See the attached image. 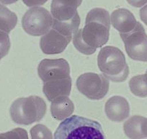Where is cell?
Wrapping results in <instances>:
<instances>
[{
  "label": "cell",
  "mask_w": 147,
  "mask_h": 139,
  "mask_svg": "<svg viewBox=\"0 0 147 139\" xmlns=\"http://www.w3.org/2000/svg\"><path fill=\"white\" fill-rule=\"evenodd\" d=\"M110 29L109 12L102 8H94L87 15L84 28L74 35V46L84 55H93L108 42Z\"/></svg>",
  "instance_id": "cell-1"
},
{
  "label": "cell",
  "mask_w": 147,
  "mask_h": 139,
  "mask_svg": "<svg viewBox=\"0 0 147 139\" xmlns=\"http://www.w3.org/2000/svg\"><path fill=\"white\" fill-rule=\"evenodd\" d=\"M80 25L79 15L66 22L53 19L52 28L40 39L42 52L46 55H56L63 52L79 30Z\"/></svg>",
  "instance_id": "cell-2"
},
{
  "label": "cell",
  "mask_w": 147,
  "mask_h": 139,
  "mask_svg": "<svg viewBox=\"0 0 147 139\" xmlns=\"http://www.w3.org/2000/svg\"><path fill=\"white\" fill-rule=\"evenodd\" d=\"M53 139H107L100 123L79 115L63 120L56 128Z\"/></svg>",
  "instance_id": "cell-3"
},
{
  "label": "cell",
  "mask_w": 147,
  "mask_h": 139,
  "mask_svg": "<svg viewBox=\"0 0 147 139\" xmlns=\"http://www.w3.org/2000/svg\"><path fill=\"white\" fill-rule=\"evenodd\" d=\"M97 65L103 76L115 83L125 81L129 74L125 55L115 46L102 48L97 56Z\"/></svg>",
  "instance_id": "cell-4"
},
{
  "label": "cell",
  "mask_w": 147,
  "mask_h": 139,
  "mask_svg": "<svg viewBox=\"0 0 147 139\" xmlns=\"http://www.w3.org/2000/svg\"><path fill=\"white\" fill-rule=\"evenodd\" d=\"M47 106L41 97L30 96L16 99L10 107L12 120L19 125H28L39 122L46 113Z\"/></svg>",
  "instance_id": "cell-5"
},
{
  "label": "cell",
  "mask_w": 147,
  "mask_h": 139,
  "mask_svg": "<svg viewBox=\"0 0 147 139\" xmlns=\"http://www.w3.org/2000/svg\"><path fill=\"white\" fill-rule=\"evenodd\" d=\"M53 18L49 10L41 7L28 10L22 19L24 31L33 36H43L53 25Z\"/></svg>",
  "instance_id": "cell-6"
},
{
  "label": "cell",
  "mask_w": 147,
  "mask_h": 139,
  "mask_svg": "<svg viewBox=\"0 0 147 139\" xmlns=\"http://www.w3.org/2000/svg\"><path fill=\"white\" fill-rule=\"evenodd\" d=\"M79 91L91 100H100L107 95L110 86L108 79L101 74L86 73L77 78Z\"/></svg>",
  "instance_id": "cell-7"
},
{
  "label": "cell",
  "mask_w": 147,
  "mask_h": 139,
  "mask_svg": "<svg viewBox=\"0 0 147 139\" xmlns=\"http://www.w3.org/2000/svg\"><path fill=\"white\" fill-rule=\"evenodd\" d=\"M127 55L134 60L147 62V35L144 26L137 22L136 28L128 33H120Z\"/></svg>",
  "instance_id": "cell-8"
},
{
  "label": "cell",
  "mask_w": 147,
  "mask_h": 139,
  "mask_svg": "<svg viewBox=\"0 0 147 139\" xmlns=\"http://www.w3.org/2000/svg\"><path fill=\"white\" fill-rule=\"evenodd\" d=\"M38 74L43 83L70 77V67L64 59H43L38 66Z\"/></svg>",
  "instance_id": "cell-9"
},
{
  "label": "cell",
  "mask_w": 147,
  "mask_h": 139,
  "mask_svg": "<svg viewBox=\"0 0 147 139\" xmlns=\"http://www.w3.org/2000/svg\"><path fill=\"white\" fill-rule=\"evenodd\" d=\"M82 0H52L51 12L53 19L61 22L71 20L79 15L77 8Z\"/></svg>",
  "instance_id": "cell-10"
},
{
  "label": "cell",
  "mask_w": 147,
  "mask_h": 139,
  "mask_svg": "<svg viewBox=\"0 0 147 139\" xmlns=\"http://www.w3.org/2000/svg\"><path fill=\"white\" fill-rule=\"evenodd\" d=\"M105 111L109 120L120 123L125 120L129 116V104L128 101L122 96H112L105 103Z\"/></svg>",
  "instance_id": "cell-11"
},
{
  "label": "cell",
  "mask_w": 147,
  "mask_h": 139,
  "mask_svg": "<svg viewBox=\"0 0 147 139\" xmlns=\"http://www.w3.org/2000/svg\"><path fill=\"white\" fill-rule=\"evenodd\" d=\"M110 20L113 26L120 33H128L137 25V20L132 12L124 8L114 10L111 14Z\"/></svg>",
  "instance_id": "cell-12"
},
{
  "label": "cell",
  "mask_w": 147,
  "mask_h": 139,
  "mask_svg": "<svg viewBox=\"0 0 147 139\" xmlns=\"http://www.w3.org/2000/svg\"><path fill=\"white\" fill-rule=\"evenodd\" d=\"M71 90V77L43 83V91L49 102L61 96H69Z\"/></svg>",
  "instance_id": "cell-13"
},
{
  "label": "cell",
  "mask_w": 147,
  "mask_h": 139,
  "mask_svg": "<svg viewBox=\"0 0 147 139\" xmlns=\"http://www.w3.org/2000/svg\"><path fill=\"white\" fill-rule=\"evenodd\" d=\"M125 134L130 139L147 138V118L140 115L130 117L123 124Z\"/></svg>",
  "instance_id": "cell-14"
},
{
  "label": "cell",
  "mask_w": 147,
  "mask_h": 139,
  "mask_svg": "<svg viewBox=\"0 0 147 139\" xmlns=\"http://www.w3.org/2000/svg\"><path fill=\"white\" fill-rule=\"evenodd\" d=\"M74 111V104L69 96H61L51 102V112L56 120H64Z\"/></svg>",
  "instance_id": "cell-15"
},
{
  "label": "cell",
  "mask_w": 147,
  "mask_h": 139,
  "mask_svg": "<svg viewBox=\"0 0 147 139\" xmlns=\"http://www.w3.org/2000/svg\"><path fill=\"white\" fill-rule=\"evenodd\" d=\"M18 23V16L7 7L0 4V30L9 33Z\"/></svg>",
  "instance_id": "cell-16"
},
{
  "label": "cell",
  "mask_w": 147,
  "mask_h": 139,
  "mask_svg": "<svg viewBox=\"0 0 147 139\" xmlns=\"http://www.w3.org/2000/svg\"><path fill=\"white\" fill-rule=\"evenodd\" d=\"M131 93L138 97H147V74L138 75L129 80Z\"/></svg>",
  "instance_id": "cell-17"
},
{
  "label": "cell",
  "mask_w": 147,
  "mask_h": 139,
  "mask_svg": "<svg viewBox=\"0 0 147 139\" xmlns=\"http://www.w3.org/2000/svg\"><path fill=\"white\" fill-rule=\"evenodd\" d=\"M31 139H53L52 133L46 125L38 124L30 129Z\"/></svg>",
  "instance_id": "cell-18"
},
{
  "label": "cell",
  "mask_w": 147,
  "mask_h": 139,
  "mask_svg": "<svg viewBox=\"0 0 147 139\" xmlns=\"http://www.w3.org/2000/svg\"><path fill=\"white\" fill-rule=\"evenodd\" d=\"M0 139H28V135L25 129L18 127L7 133H0Z\"/></svg>",
  "instance_id": "cell-19"
},
{
  "label": "cell",
  "mask_w": 147,
  "mask_h": 139,
  "mask_svg": "<svg viewBox=\"0 0 147 139\" xmlns=\"http://www.w3.org/2000/svg\"><path fill=\"white\" fill-rule=\"evenodd\" d=\"M10 46V39L8 33L0 30V53L2 56L5 57L9 53Z\"/></svg>",
  "instance_id": "cell-20"
},
{
  "label": "cell",
  "mask_w": 147,
  "mask_h": 139,
  "mask_svg": "<svg viewBox=\"0 0 147 139\" xmlns=\"http://www.w3.org/2000/svg\"><path fill=\"white\" fill-rule=\"evenodd\" d=\"M23 3L28 7H38L44 5L48 0H22Z\"/></svg>",
  "instance_id": "cell-21"
},
{
  "label": "cell",
  "mask_w": 147,
  "mask_h": 139,
  "mask_svg": "<svg viewBox=\"0 0 147 139\" xmlns=\"http://www.w3.org/2000/svg\"><path fill=\"white\" fill-rule=\"evenodd\" d=\"M128 4L135 7H141L147 3V0H127Z\"/></svg>",
  "instance_id": "cell-22"
},
{
  "label": "cell",
  "mask_w": 147,
  "mask_h": 139,
  "mask_svg": "<svg viewBox=\"0 0 147 139\" xmlns=\"http://www.w3.org/2000/svg\"><path fill=\"white\" fill-rule=\"evenodd\" d=\"M140 18L143 22L147 25V5L140 10Z\"/></svg>",
  "instance_id": "cell-23"
},
{
  "label": "cell",
  "mask_w": 147,
  "mask_h": 139,
  "mask_svg": "<svg viewBox=\"0 0 147 139\" xmlns=\"http://www.w3.org/2000/svg\"><path fill=\"white\" fill-rule=\"evenodd\" d=\"M18 0H0V2H2L4 5H11V4L15 3Z\"/></svg>",
  "instance_id": "cell-24"
},
{
  "label": "cell",
  "mask_w": 147,
  "mask_h": 139,
  "mask_svg": "<svg viewBox=\"0 0 147 139\" xmlns=\"http://www.w3.org/2000/svg\"><path fill=\"white\" fill-rule=\"evenodd\" d=\"M146 74H147V70H146Z\"/></svg>",
  "instance_id": "cell-25"
}]
</instances>
